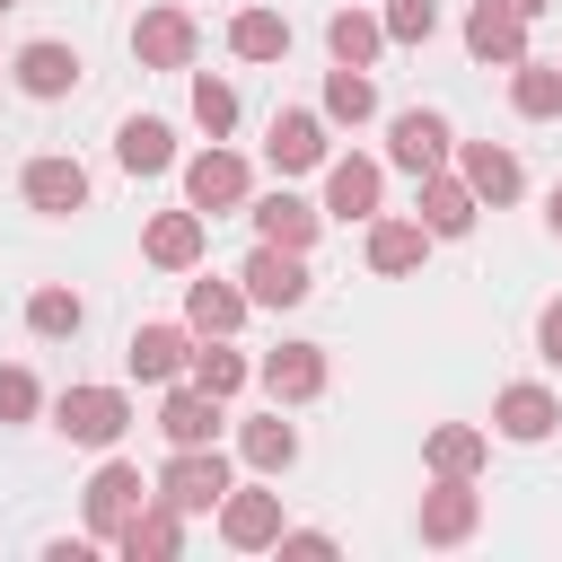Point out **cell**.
<instances>
[{"label":"cell","mask_w":562,"mask_h":562,"mask_svg":"<svg viewBox=\"0 0 562 562\" xmlns=\"http://www.w3.org/2000/svg\"><path fill=\"white\" fill-rule=\"evenodd\" d=\"M53 430H61L70 448H114V439L132 430V395H123V386H61V395H53Z\"/></svg>","instance_id":"obj_1"},{"label":"cell","mask_w":562,"mask_h":562,"mask_svg":"<svg viewBox=\"0 0 562 562\" xmlns=\"http://www.w3.org/2000/svg\"><path fill=\"white\" fill-rule=\"evenodd\" d=\"M149 483H158V501H176L184 518H211V509H220V492H228L237 474H228V457H220V439H211V448H176Z\"/></svg>","instance_id":"obj_2"},{"label":"cell","mask_w":562,"mask_h":562,"mask_svg":"<svg viewBox=\"0 0 562 562\" xmlns=\"http://www.w3.org/2000/svg\"><path fill=\"white\" fill-rule=\"evenodd\" d=\"M193 44H202V26H193V9H176V0H158V9L132 18L140 70H193Z\"/></svg>","instance_id":"obj_3"},{"label":"cell","mask_w":562,"mask_h":562,"mask_svg":"<svg viewBox=\"0 0 562 562\" xmlns=\"http://www.w3.org/2000/svg\"><path fill=\"white\" fill-rule=\"evenodd\" d=\"M246 193H255V176H246V158H237V149H220V140H211V149H193V158H184V202H193L202 220L237 211Z\"/></svg>","instance_id":"obj_4"},{"label":"cell","mask_w":562,"mask_h":562,"mask_svg":"<svg viewBox=\"0 0 562 562\" xmlns=\"http://www.w3.org/2000/svg\"><path fill=\"white\" fill-rule=\"evenodd\" d=\"M281 492H263V483H228L220 492V544H237V553H263V544H281Z\"/></svg>","instance_id":"obj_5"},{"label":"cell","mask_w":562,"mask_h":562,"mask_svg":"<svg viewBox=\"0 0 562 562\" xmlns=\"http://www.w3.org/2000/svg\"><path fill=\"white\" fill-rule=\"evenodd\" d=\"M149 492H158V483H149L140 465H123V457H114V465H97V483H88V501H79V509H88V536H105V544H114V536H123V518H132Z\"/></svg>","instance_id":"obj_6"},{"label":"cell","mask_w":562,"mask_h":562,"mask_svg":"<svg viewBox=\"0 0 562 562\" xmlns=\"http://www.w3.org/2000/svg\"><path fill=\"white\" fill-rule=\"evenodd\" d=\"M483 527V492H474V474H439L430 492H422V544H465Z\"/></svg>","instance_id":"obj_7"},{"label":"cell","mask_w":562,"mask_h":562,"mask_svg":"<svg viewBox=\"0 0 562 562\" xmlns=\"http://www.w3.org/2000/svg\"><path fill=\"white\" fill-rule=\"evenodd\" d=\"M448 149H457V132H448V114H430V105H413V114H395V123H386V158H395L404 176L448 167Z\"/></svg>","instance_id":"obj_8"},{"label":"cell","mask_w":562,"mask_h":562,"mask_svg":"<svg viewBox=\"0 0 562 562\" xmlns=\"http://www.w3.org/2000/svg\"><path fill=\"white\" fill-rule=\"evenodd\" d=\"M246 307H299L316 281H307V255H290V246H255L246 255Z\"/></svg>","instance_id":"obj_9"},{"label":"cell","mask_w":562,"mask_h":562,"mask_svg":"<svg viewBox=\"0 0 562 562\" xmlns=\"http://www.w3.org/2000/svg\"><path fill=\"white\" fill-rule=\"evenodd\" d=\"M255 378H263L272 404H316L325 395V342H281V351L255 360Z\"/></svg>","instance_id":"obj_10"},{"label":"cell","mask_w":562,"mask_h":562,"mask_svg":"<svg viewBox=\"0 0 562 562\" xmlns=\"http://www.w3.org/2000/svg\"><path fill=\"white\" fill-rule=\"evenodd\" d=\"M202 246H211V220H202L193 202H184V211H158V220L140 228V255H149L158 272H193Z\"/></svg>","instance_id":"obj_11"},{"label":"cell","mask_w":562,"mask_h":562,"mask_svg":"<svg viewBox=\"0 0 562 562\" xmlns=\"http://www.w3.org/2000/svg\"><path fill=\"white\" fill-rule=\"evenodd\" d=\"M553 422H562V404H553V386H536V378H518V386H501V395H492V430H501V439H518V448L553 439Z\"/></svg>","instance_id":"obj_12"},{"label":"cell","mask_w":562,"mask_h":562,"mask_svg":"<svg viewBox=\"0 0 562 562\" xmlns=\"http://www.w3.org/2000/svg\"><path fill=\"white\" fill-rule=\"evenodd\" d=\"M114 544H123V562H176V553H184V509L149 492V501L123 518V536H114Z\"/></svg>","instance_id":"obj_13"},{"label":"cell","mask_w":562,"mask_h":562,"mask_svg":"<svg viewBox=\"0 0 562 562\" xmlns=\"http://www.w3.org/2000/svg\"><path fill=\"white\" fill-rule=\"evenodd\" d=\"M18 193H26V211L70 220V211H88V167H79V158H26Z\"/></svg>","instance_id":"obj_14"},{"label":"cell","mask_w":562,"mask_h":562,"mask_svg":"<svg viewBox=\"0 0 562 562\" xmlns=\"http://www.w3.org/2000/svg\"><path fill=\"white\" fill-rule=\"evenodd\" d=\"M9 79H18L26 97H44V105H53V97H70V88H79V53H70L61 35H35V44L9 61Z\"/></svg>","instance_id":"obj_15"},{"label":"cell","mask_w":562,"mask_h":562,"mask_svg":"<svg viewBox=\"0 0 562 562\" xmlns=\"http://www.w3.org/2000/svg\"><path fill=\"white\" fill-rule=\"evenodd\" d=\"M263 158H272L281 176H307V167H325V114H307V105L272 114V132H263Z\"/></svg>","instance_id":"obj_16"},{"label":"cell","mask_w":562,"mask_h":562,"mask_svg":"<svg viewBox=\"0 0 562 562\" xmlns=\"http://www.w3.org/2000/svg\"><path fill=\"white\" fill-rule=\"evenodd\" d=\"M465 53L509 70V61L527 53V18H518V9H501V0H474V9H465Z\"/></svg>","instance_id":"obj_17"},{"label":"cell","mask_w":562,"mask_h":562,"mask_svg":"<svg viewBox=\"0 0 562 562\" xmlns=\"http://www.w3.org/2000/svg\"><path fill=\"white\" fill-rule=\"evenodd\" d=\"M378 193H386V176H378V158H334L325 167V211L334 220H378Z\"/></svg>","instance_id":"obj_18"},{"label":"cell","mask_w":562,"mask_h":562,"mask_svg":"<svg viewBox=\"0 0 562 562\" xmlns=\"http://www.w3.org/2000/svg\"><path fill=\"white\" fill-rule=\"evenodd\" d=\"M123 360H132V378H140V386H167V378H184L193 334H184V325H140V334L123 342Z\"/></svg>","instance_id":"obj_19"},{"label":"cell","mask_w":562,"mask_h":562,"mask_svg":"<svg viewBox=\"0 0 562 562\" xmlns=\"http://www.w3.org/2000/svg\"><path fill=\"white\" fill-rule=\"evenodd\" d=\"M220 422H228V413H220V395H202L193 378H184V386L158 404V430H167V448H211V439H220Z\"/></svg>","instance_id":"obj_20"},{"label":"cell","mask_w":562,"mask_h":562,"mask_svg":"<svg viewBox=\"0 0 562 562\" xmlns=\"http://www.w3.org/2000/svg\"><path fill=\"white\" fill-rule=\"evenodd\" d=\"M474 211H483V202H474V184H465V176H448V167H430V176H422V228H430V237H465V228H474Z\"/></svg>","instance_id":"obj_21"},{"label":"cell","mask_w":562,"mask_h":562,"mask_svg":"<svg viewBox=\"0 0 562 562\" xmlns=\"http://www.w3.org/2000/svg\"><path fill=\"white\" fill-rule=\"evenodd\" d=\"M316 228H325V211H316V202H299V193H263V202H255V237H263V246L307 255V246H316Z\"/></svg>","instance_id":"obj_22"},{"label":"cell","mask_w":562,"mask_h":562,"mask_svg":"<svg viewBox=\"0 0 562 562\" xmlns=\"http://www.w3.org/2000/svg\"><path fill=\"white\" fill-rule=\"evenodd\" d=\"M457 176L474 184V202H518V184H527L501 140H465V149H457Z\"/></svg>","instance_id":"obj_23"},{"label":"cell","mask_w":562,"mask_h":562,"mask_svg":"<svg viewBox=\"0 0 562 562\" xmlns=\"http://www.w3.org/2000/svg\"><path fill=\"white\" fill-rule=\"evenodd\" d=\"M237 457H246L255 474H290V465H299V430H290L281 413H255V422H237Z\"/></svg>","instance_id":"obj_24"},{"label":"cell","mask_w":562,"mask_h":562,"mask_svg":"<svg viewBox=\"0 0 562 562\" xmlns=\"http://www.w3.org/2000/svg\"><path fill=\"white\" fill-rule=\"evenodd\" d=\"M509 105H518L527 123H553V114H562V61L518 53V61H509Z\"/></svg>","instance_id":"obj_25"},{"label":"cell","mask_w":562,"mask_h":562,"mask_svg":"<svg viewBox=\"0 0 562 562\" xmlns=\"http://www.w3.org/2000/svg\"><path fill=\"white\" fill-rule=\"evenodd\" d=\"M114 158H123L132 176H167V167H176V132H167L158 114H132V123L114 132Z\"/></svg>","instance_id":"obj_26"},{"label":"cell","mask_w":562,"mask_h":562,"mask_svg":"<svg viewBox=\"0 0 562 562\" xmlns=\"http://www.w3.org/2000/svg\"><path fill=\"white\" fill-rule=\"evenodd\" d=\"M430 228L422 220H369V272H422Z\"/></svg>","instance_id":"obj_27"},{"label":"cell","mask_w":562,"mask_h":562,"mask_svg":"<svg viewBox=\"0 0 562 562\" xmlns=\"http://www.w3.org/2000/svg\"><path fill=\"white\" fill-rule=\"evenodd\" d=\"M184 378H193L202 395H220V404H228V395L255 378V360H246V351H228V334H202V351L184 360Z\"/></svg>","instance_id":"obj_28"},{"label":"cell","mask_w":562,"mask_h":562,"mask_svg":"<svg viewBox=\"0 0 562 562\" xmlns=\"http://www.w3.org/2000/svg\"><path fill=\"white\" fill-rule=\"evenodd\" d=\"M228 53L237 61H281L290 53V18L281 9H237L228 18Z\"/></svg>","instance_id":"obj_29"},{"label":"cell","mask_w":562,"mask_h":562,"mask_svg":"<svg viewBox=\"0 0 562 562\" xmlns=\"http://www.w3.org/2000/svg\"><path fill=\"white\" fill-rule=\"evenodd\" d=\"M184 325L193 334H237L246 325V290L237 281H193L184 290Z\"/></svg>","instance_id":"obj_30"},{"label":"cell","mask_w":562,"mask_h":562,"mask_svg":"<svg viewBox=\"0 0 562 562\" xmlns=\"http://www.w3.org/2000/svg\"><path fill=\"white\" fill-rule=\"evenodd\" d=\"M483 448H492V439H483L474 422H439L430 448H422V465H430V474H483Z\"/></svg>","instance_id":"obj_31"},{"label":"cell","mask_w":562,"mask_h":562,"mask_svg":"<svg viewBox=\"0 0 562 562\" xmlns=\"http://www.w3.org/2000/svg\"><path fill=\"white\" fill-rule=\"evenodd\" d=\"M325 44H334V61L369 70V61H378V44H386V26H378L369 9H334V18H325Z\"/></svg>","instance_id":"obj_32"},{"label":"cell","mask_w":562,"mask_h":562,"mask_svg":"<svg viewBox=\"0 0 562 562\" xmlns=\"http://www.w3.org/2000/svg\"><path fill=\"white\" fill-rule=\"evenodd\" d=\"M369 114H378V88H369V70L334 61V70H325V123H369Z\"/></svg>","instance_id":"obj_33"},{"label":"cell","mask_w":562,"mask_h":562,"mask_svg":"<svg viewBox=\"0 0 562 562\" xmlns=\"http://www.w3.org/2000/svg\"><path fill=\"white\" fill-rule=\"evenodd\" d=\"M26 325H35L44 342H61V334L88 325V307H79V290H35V299H26Z\"/></svg>","instance_id":"obj_34"},{"label":"cell","mask_w":562,"mask_h":562,"mask_svg":"<svg viewBox=\"0 0 562 562\" xmlns=\"http://www.w3.org/2000/svg\"><path fill=\"white\" fill-rule=\"evenodd\" d=\"M193 123H202L211 140H228V132H237V88L202 70V79H193Z\"/></svg>","instance_id":"obj_35"},{"label":"cell","mask_w":562,"mask_h":562,"mask_svg":"<svg viewBox=\"0 0 562 562\" xmlns=\"http://www.w3.org/2000/svg\"><path fill=\"white\" fill-rule=\"evenodd\" d=\"M378 26H386V44H430L439 35V0H386Z\"/></svg>","instance_id":"obj_36"},{"label":"cell","mask_w":562,"mask_h":562,"mask_svg":"<svg viewBox=\"0 0 562 562\" xmlns=\"http://www.w3.org/2000/svg\"><path fill=\"white\" fill-rule=\"evenodd\" d=\"M35 413H44V386H35V369L9 360L0 369V422H35Z\"/></svg>","instance_id":"obj_37"},{"label":"cell","mask_w":562,"mask_h":562,"mask_svg":"<svg viewBox=\"0 0 562 562\" xmlns=\"http://www.w3.org/2000/svg\"><path fill=\"white\" fill-rule=\"evenodd\" d=\"M536 351L562 369V299H544V316H536Z\"/></svg>","instance_id":"obj_38"},{"label":"cell","mask_w":562,"mask_h":562,"mask_svg":"<svg viewBox=\"0 0 562 562\" xmlns=\"http://www.w3.org/2000/svg\"><path fill=\"white\" fill-rule=\"evenodd\" d=\"M281 553H334L325 527H281Z\"/></svg>","instance_id":"obj_39"},{"label":"cell","mask_w":562,"mask_h":562,"mask_svg":"<svg viewBox=\"0 0 562 562\" xmlns=\"http://www.w3.org/2000/svg\"><path fill=\"white\" fill-rule=\"evenodd\" d=\"M501 9H518V18H527V26H536V18H544V9H553V0H501Z\"/></svg>","instance_id":"obj_40"},{"label":"cell","mask_w":562,"mask_h":562,"mask_svg":"<svg viewBox=\"0 0 562 562\" xmlns=\"http://www.w3.org/2000/svg\"><path fill=\"white\" fill-rule=\"evenodd\" d=\"M544 220H553V237H562V184H553V202H544Z\"/></svg>","instance_id":"obj_41"},{"label":"cell","mask_w":562,"mask_h":562,"mask_svg":"<svg viewBox=\"0 0 562 562\" xmlns=\"http://www.w3.org/2000/svg\"><path fill=\"white\" fill-rule=\"evenodd\" d=\"M9 9H18V0H0V18H9Z\"/></svg>","instance_id":"obj_42"}]
</instances>
